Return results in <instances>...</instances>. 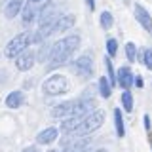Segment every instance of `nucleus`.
<instances>
[{"mask_svg": "<svg viewBox=\"0 0 152 152\" xmlns=\"http://www.w3.org/2000/svg\"><path fill=\"white\" fill-rule=\"evenodd\" d=\"M116 84L124 88V91H127V89L131 88L133 84V72L129 66H122L120 70H118V76H116Z\"/></svg>", "mask_w": 152, "mask_h": 152, "instance_id": "obj_10", "label": "nucleus"}, {"mask_svg": "<svg viewBox=\"0 0 152 152\" xmlns=\"http://www.w3.org/2000/svg\"><path fill=\"white\" fill-rule=\"evenodd\" d=\"M122 104H124V110H126V112L133 110V95L129 93V89L122 93Z\"/></svg>", "mask_w": 152, "mask_h": 152, "instance_id": "obj_20", "label": "nucleus"}, {"mask_svg": "<svg viewBox=\"0 0 152 152\" xmlns=\"http://www.w3.org/2000/svg\"><path fill=\"white\" fill-rule=\"evenodd\" d=\"M80 152H84V150H80Z\"/></svg>", "mask_w": 152, "mask_h": 152, "instance_id": "obj_32", "label": "nucleus"}, {"mask_svg": "<svg viewBox=\"0 0 152 152\" xmlns=\"http://www.w3.org/2000/svg\"><path fill=\"white\" fill-rule=\"evenodd\" d=\"M141 59H142V63L146 65V69L152 70V48H148V50L142 51V57H141Z\"/></svg>", "mask_w": 152, "mask_h": 152, "instance_id": "obj_24", "label": "nucleus"}, {"mask_svg": "<svg viewBox=\"0 0 152 152\" xmlns=\"http://www.w3.org/2000/svg\"><path fill=\"white\" fill-rule=\"evenodd\" d=\"M78 46H80V36L78 34H70V36L63 38V40L55 42V44L51 46V53H50V59H48V69L51 70V69H57L59 65L66 63Z\"/></svg>", "mask_w": 152, "mask_h": 152, "instance_id": "obj_1", "label": "nucleus"}, {"mask_svg": "<svg viewBox=\"0 0 152 152\" xmlns=\"http://www.w3.org/2000/svg\"><path fill=\"white\" fill-rule=\"evenodd\" d=\"M135 17H137V21L142 25V28H145V31L152 32V17H150V13L146 12L145 8L139 6V4L135 6Z\"/></svg>", "mask_w": 152, "mask_h": 152, "instance_id": "obj_12", "label": "nucleus"}, {"mask_svg": "<svg viewBox=\"0 0 152 152\" xmlns=\"http://www.w3.org/2000/svg\"><path fill=\"white\" fill-rule=\"evenodd\" d=\"M86 4H88V8L91 10V12L95 10V0H86Z\"/></svg>", "mask_w": 152, "mask_h": 152, "instance_id": "obj_27", "label": "nucleus"}, {"mask_svg": "<svg viewBox=\"0 0 152 152\" xmlns=\"http://www.w3.org/2000/svg\"><path fill=\"white\" fill-rule=\"evenodd\" d=\"M34 61H36L34 51L25 50V51H21V53L15 57V66H17L19 70H31L32 65H34Z\"/></svg>", "mask_w": 152, "mask_h": 152, "instance_id": "obj_8", "label": "nucleus"}, {"mask_svg": "<svg viewBox=\"0 0 152 152\" xmlns=\"http://www.w3.org/2000/svg\"><path fill=\"white\" fill-rule=\"evenodd\" d=\"M74 15H59L57 17V21L53 23V28H51V34H55V32H65V31H69L70 27L74 25Z\"/></svg>", "mask_w": 152, "mask_h": 152, "instance_id": "obj_11", "label": "nucleus"}, {"mask_svg": "<svg viewBox=\"0 0 152 152\" xmlns=\"http://www.w3.org/2000/svg\"><path fill=\"white\" fill-rule=\"evenodd\" d=\"M50 53H51V44H46V42H42V46H40V51H38L36 59L44 63L46 59H50Z\"/></svg>", "mask_w": 152, "mask_h": 152, "instance_id": "obj_19", "label": "nucleus"}, {"mask_svg": "<svg viewBox=\"0 0 152 152\" xmlns=\"http://www.w3.org/2000/svg\"><path fill=\"white\" fill-rule=\"evenodd\" d=\"M21 8H23V0H8L6 8H4V15L8 19H13L19 12H21Z\"/></svg>", "mask_w": 152, "mask_h": 152, "instance_id": "obj_14", "label": "nucleus"}, {"mask_svg": "<svg viewBox=\"0 0 152 152\" xmlns=\"http://www.w3.org/2000/svg\"><path fill=\"white\" fill-rule=\"evenodd\" d=\"M44 93L46 95H61L69 91V80L63 74H53L44 82Z\"/></svg>", "mask_w": 152, "mask_h": 152, "instance_id": "obj_4", "label": "nucleus"}, {"mask_svg": "<svg viewBox=\"0 0 152 152\" xmlns=\"http://www.w3.org/2000/svg\"><path fill=\"white\" fill-rule=\"evenodd\" d=\"M48 4H50V0H27L25 8H23V23L31 25L32 21H36V17Z\"/></svg>", "mask_w": 152, "mask_h": 152, "instance_id": "obj_5", "label": "nucleus"}, {"mask_svg": "<svg viewBox=\"0 0 152 152\" xmlns=\"http://www.w3.org/2000/svg\"><path fill=\"white\" fill-rule=\"evenodd\" d=\"M103 122H104V112L103 110H93L91 114H88V116L80 122V126L76 127V129L70 133L69 137H65V139H63V145L70 142L72 139H80V137H84V135H89L91 131L99 129V127L103 126Z\"/></svg>", "mask_w": 152, "mask_h": 152, "instance_id": "obj_2", "label": "nucleus"}, {"mask_svg": "<svg viewBox=\"0 0 152 152\" xmlns=\"http://www.w3.org/2000/svg\"><path fill=\"white\" fill-rule=\"evenodd\" d=\"M57 131L55 127H46V129H42L40 133L36 135V141L40 142V145H50V142H53L57 139Z\"/></svg>", "mask_w": 152, "mask_h": 152, "instance_id": "obj_13", "label": "nucleus"}, {"mask_svg": "<svg viewBox=\"0 0 152 152\" xmlns=\"http://www.w3.org/2000/svg\"><path fill=\"white\" fill-rule=\"evenodd\" d=\"M95 108V101L93 99H80V101H74V108H72V116L70 118H80L84 120L88 114H91Z\"/></svg>", "mask_w": 152, "mask_h": 152, "instance_id": "obj_7", "label": "nucleus"}, {"mask_svg": "<svg viewBox=\"0 0 152 152\" xmlns=\"http://www.w3.org/2000/svg\"><path fill=\"white\" fill-rule=\"evenodd\" d=\"M107 50H108V55H110V57L116 55V51H118V42L114 40V38H108V40H107Z\"/></svg>", "mask_w": 152, "mask_h": 152, "instance_id": "obj_25", "label": "nucleus"}, {"mask_svg": "<svg viewBox=\"0 0 152 152\" xmlns=\"http://www.w3.org/2000/svg\"><path fill=\"white\" fill-rule=\"evenodd\" d=\"M48 152H59V150H48Z\"/></svg>", "mask_w": 152, "mask_h": 152, "instance_id": "obj_31", "label": "nucleus"}, {"mask_svg": "<svg viewBox=\"0 0 152 152\" xmlns=\"http://www.w3.org/2000/svg\"><path fill=\"white\" fill-rule=\"evenodd\" d=\"M80 118H66V120H63V124H61V131L63 133H66V135H70L76 127L80 126Z\"/></svg>", "mask_w": 152, "mask_h": 152, "instance_id": "obj_16", "label": "nucleus"}, {"mask_svg": "<svg viewBox=\"0 0 152 152\" xmlns=\"http://www.w3.org/2000/svg\"><path fill=\"white\" fill-rule=\"evenodd\" d=\"M28 44H32V32H21V34H17L15 38H12V40L8 42V46H6V57L15 59L21 51L27 50Z\"/></svg>", "mask_w": 152, "mask_h": 152, "instance_id": "obj_3", "label": "nucleus"}, {"mask_svg": "<svg viewBox=\"0 0 152 152\" xmlns=\"http://www.w3.org/2000/svg\"><path fill=\"white\" fill-rule=\"evenodd\" d=\"M114 124H116L118 137H124V135H126V127H124V120H122V110H120V108H114Z\"/></svg>", "mask_w": 152, "mask_h": 152, "instance_id": "obj_17", "label": "nucleus"}, {"mask_svg": "<svg viewBox=\"0 0 152 152\" xmlns=\"http://www.w3.org/2000/svg\"><path fill=\"white\" fill-rule=\"evenodd\" d=\"M23 152H38V148H34V146H27V148H23Z\"/></svg>", "mask_w": 152, "mask_h": 152, "instance_id": "obj_28", "label": "nucleus"}, {"mask_svg": "<svg viewBox=\"0 0 152 152\" xmlns=\"http://www.w3.org/2000/svg\"><path fill=\"white\" fill-rule=\"evenodd\" d=\"M72 108H74V101H65L51 110V116L57 118V120H66V118L72 116Z\"/></svg>", "mask_w": 152, "mask_h": 152, "instance_id": "obj_9", "label": "nucleus"}, {"mask_svg": "<svg viewBox=\"0 0 152 152\" xmlns=\"http://www.w3.org/2000/svg\"><path fill=\"white\" fill-rule=\"evenodd\" d=\"M126 55H127V59H129L131 63L137 59V48H135L133 42H127V44H126Z\"/></svg>", "mask_w": 152, "mask_h": 152, "instance_id": "obj_23", "label": "nucleus"}, {"mask_svg": "<svg viewBox=\"0 0 152 152\" xmlns=\"http://www.w3.org/2000/svg\"><path fill=\"white\" fill-rule=\"evenodd\" d=\"M145 127H146V129H150V118L148 116H145Z\"/></svg>", "mask_w": 152, "mask_h": 152, "instance_id": "obj_29", "label": "nucleus"}, {"mask_svg": "<svg viewBox=\"0 0 152 152\" xmlns=\"http://www.w3.org/2000/svg\"><path fill=\"white\" fill-rule=\"evenodd\" d=\"M72 70L78 76H82V78L91 76V72H93V59H91V55L84 53L82 57H78V59L74 61V65H72Z\"/></svg>", "mask_w": 152, "mask_h": 152, "instance_id": "obj_6", "label": "nucleus"}, {"mask_svg": "<svg viewBox=\"0 0 152 152\" xmlns=\"http://www.w3.org/2000/svg\"><path fill=\"white\" fill-rule=\"evenodd\" d=\"M99 91H101V95L104 99H108L112 95V86H110V82L107 80V76H103L101 80H99Z\"/></svg>", "mask_w": 152, "mask_h": 152, "instance_id": "obj_18", "label": "nucleus"}, {"mask_svg": "<svg viewBox=\"0 0 152 152\" xmlns=\"http://www.w3.org/2000/svg\"><path fill=\"white\" fill-rule=\"evenodd\" d=\"M104 66H107L108 82H110V86H114V84H116V72H114V66H112V61H110V57H104Z\"/></svg>", "mask_w": 152, "mask_h": 152, "instance_id": "obj_21", "label": "nucleus"}, {"mask_svg": "<svg viewBox=\"0 0 152 152\" xmlns=\"http://www.w3.org/2000/svg\"><path fill=\"white\" fill-rule=\"evenodd\" d=\"M112 23H114L112 13H110V12H103V13H101V27L104 28V31H108V28L112 27Z\"/></svg>", "mask_w": 152, "mask_h": 152, "instance_id": "obj_22", "label": "nucleus"}, {"mask_svg": "<svg viewBox=\"0 0 152 152\" xmlns=\"http://www.w3.org/2000/svg\"><path fill=\"white\" fill-rule=\"evenodd\" d=\"M23 103H25V95H23V91H12L6 97V107L8 108H19Z\"/></svg>", "mask_w": 152, "mask_h": 152, "instance_id": "obj_15", "label": "nucleus"}, {"mask_svg": "<svg viewBox=\"0 0 152 152\" xmlns=\"http://www.w3.org/2000/svg\"><path fill=\"white\" fill-rule=\"evenodd\" d=\"M133 84H135L137 88H142V78L141 76H133Z\"/></svg>", "mask_w": 152, "mask_h": 152, "instance_id": "obj_26", "label": "nucleus"}, {"mask_svg": "<svg viewBox=\"0 0 152 152\" xmlns=\"http://www.w3.org/2000/svg\"><path fill=\"white\" fill-rule=\"evenodd\" d=\"M93 152H107L104 148H97V150H93Z\"/></svg>", "mask_w": 152, "mask_h": 152, "instance_id": "obj_30", "label": "nucleus"}]
</instances>
